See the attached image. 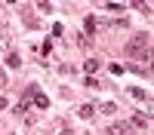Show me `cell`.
I'll list each match as a JSON object with an SVG mask.
<instances>
[{"instance_id":"2","label":"cell","mask_w":154,"mask_h":135,"mask_svg":"<svg viewBox=\"0 0 154 135\" xmlns=\"http://www.w3.org/2000/svg\"><path fill=\"white\" fill-rule=\"evenodd\" d=\"M130 132H133V126H130L126 120H123V123H114V126L108 129V135H130Z\"/></svg>"},{"instance_id":"15","label":"cell","mask_w":154,"mask_h":135,"mask_svg":"<svg viewBox=\"0 0 154 135\" xmlns=\"http://www.w3.org/2000/svg\"><path fill=\"white\" fill-rule=\"evenodd\" d=\"M148 58H151V61H148V65H151V71H154V52H148Z\"/></svg>"},{"instance_id":"5","label":"cell","mask_w":154,"mask_h":135,"mask_svg":"<svg viewBox=\"0 0 154 135\" xmlns=\"http://www.w3.org/2000/svg\"><path fill=\"white\" fill-rule=\"evenodd\" d=\"M83 68H86V74H89V77H93V74L99 71V61H96V58H86V65H83Z\"/></svg>"},{"instance_id":"12","label":"cell","mask_w":154,"mask_h":135,"mask_svg":"<svg viewBox=\"0 0 154 135\" xmlns=\"http://www.w3.org/2000/svg\"><path fill=\"white\" fill-rule=\"evenodd\" d=\"M105 9H108V12H123V6H120V3H105Z\"/></svg>"},{"instance_id":"9","label":"cell","mask_w":154,"mask_h":135,"mask_svg":"<svg viewBox=\"0 0 154 135\" xmlns=\"http://www.w3.org/2000/svg\"><path fill=\"white\" fill-rule=\"evenodd\" d=\"M83 28H86V37H89V34H96V19H93V16H89V19L83 22Z\"/></svg>"},{"instance_id":"1","label":"cell","mask_w":154,"mask_h":135,"mask_svg":"<svg viewBox=\"0 0 154 135\" xmlns=\"http://www.w3.org/2000/svg\"><path fill=\"white\" fill-rule=\"evenodd\" d=\"M126 58H148V34H136L126 43Z\"/></svg>"},{"instance_id":"11","label":"cell","mask_w":154,"mask_h":135,"mask_svg":"<svg viewBox=\"0 0 154 135\" xmlns=\"http://www.w3.org/2000/svg\"><path fill=\"white\" fill-rule=\"evenodd\" d=\"M102 110H105V114H114V110H117V104H114V101H105V104H102Z\"/></svg>"},{"instance_id":"4","label":"cell","mask_w":154,"mask_h":135,"mask_svg":"<svg viewBox=\"0 0 154 135\" xmlns=\"http://www.w3.org/2000/svg\"><path fill=\"white\" fill-rule=\"evenodd\" d=\"M130 126H136V129H145V126H148V117H145V114H136V117L130 120Z\"/></svg>"},{"instance_id":"16","label":"cell","mask_w":154,"mask_h":135,"mask_svg":"<svg viewBox=\"0 0 154 135\" xmlns=\"http://www.w3.org/2000/svg\"><path fill=\"white\" fill-rule=\"evenodd\" d=\"M3 107H6V98H3V95H0V110H3Z\"/></svg>"},{"instance_id":"8","label":"cell","mask_w":154,"mask_h":135,"mask_svg":"<svg viewBox=\"0 0 154 135\" xmlns=\"http://www.w3.org/2000/svg\"><path fill=\"white\" fill-rule=\"evenodd\" d=\"M93 114H96V107H93V104H80V117H83V120H89Z\"/></svg>"},{"instance_id":"17","label":"cell","mask_w":154,"mask_h":135,"mask_svg":"<svg viewBox=\"0 0 154 135\" xmlns=\"http://www.w3.org/2000/svg\"><path fill=\"white\" fill-rule=\"evenodd\" d=\"M62 135H74V132H62Z\"/></svg>"},{"instance_id":"10","label":"cell","mask_w":154,"mask_h":135,"mask_svg":"<svg viewBox=\"0 0 154 135\" xmlns=\"http://www.w3.org/2000/svg\"><path fill=\"white\" fill-rule=\"evenodd\" d=\"M133 9H139V12H151V6L142 3V0H133Z\"/></svg>"},{"instance_id":"3","label":"cell","mask_w":154,"mask_h":135,"mask_svg":"<svg viewBox=\"0 0 154 135\" xmlns=\"http://www.w3.org/2000/svg\"><path fill=\"white\" fill-rule=\"evenodd\" d=\"M31 101L37 104V107H49V98L40 92V89H34V95H31Z\"/></svg>"},{"instance_id":"7","label":"cell","mask_w":154,"mask_h":135,"mask_svg":"<svg viewBox=\"0 0 154 135\" xmlns=\"http://www.w3.org/2000/svg\"><path fill=\"white\" fill-rule=\"evenodd\" d=\"M130 95H133V98H139V101H148L145 89H139V86H133V89H130Z\"/></svg>"},{"instance_id":"13","label":"cell","mask_w":154,"mask_h":135,"mask_svg":"<svg viewBox=\"0 0 154 135\" xmlns=\"http://www.w3.org/2000/svg\"><path fill=\"white\" fill-rule=\"evenodd\" d=\"M83 83H86V86H89V89H99V80H96V77H86V80H83Z\"/></svg>"},{"instance_id":"14","label":"cell","mask_w":154,"mask_h":135,"mask_svg":"<svg viewBox=\"0 0 154 135\" xmlns=\"http://www.w3.org/2000/svg\"><path fill=\"white\" fill-rule=\"evenodd\" d=\"M6 83H9V80H6V74H3V71H0V86H6Z\"/></svg>"},{"instance_id":"6","label":"cell","mask_w":154,"mask_h":135,"mask_svg":"<svg viewBox=\"0 0 154 135\" xmlns=\"http://www.w3.org/2000/svg\"><path fill=\"white\" fill-rule=\"evenodd\" d=\"M6 65H9V68H19V65H22L19 52H9V55H6Z\"/></svg>"}]
</instances>
